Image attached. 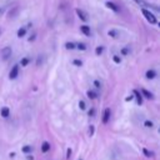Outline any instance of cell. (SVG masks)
I'll return each mask as SVG.
<instances>
[{
    "label": "cell",
    "mask_w": 160,
    "mask_h": 160,
    "mask_svg": "<svg viewBox=\"0 0 160 160\" xmlns=\"http://www.w3.org/2000/svg\"><path fill=\"white\" fill-rule=\"evenodd\" d=\"M141 11H142V15L146 18V20H148L150 24H156V18L154 16L152 12H150L148 9H142Z\"/></svg>",
    "instance_id": "obj_1"
},
{
    "label": "cell",
    "mask_w": 160,
    "mask_h": 160,
    "mask_svg": "<svg viewBox=\"0 0 160 160\" xmlns=\"http://www.w3.org/2000/svg\"><path fill=\"white\" fill-rule=\"evenodd\" d=\"M10 55H11V48L6 46V48H4L1 50V59L2 60H8L10 58Z\"/></svg>",
    "instance_id": "obj_2"
},
{
    "label": "cell",
    "mask_w": 160,
    "mask_h": 160,
    "mask_svg": "<svg viewBox=\"0 0 160 160\" xmlns=\"http://www.w3.org/2000/svg\"><path fill=\"white\" fill-rule=\"evenodd\" d=\"M18 74H19V65L16 64V65H14L12 66V69L10 70V74H9V78L12 80V79H15L16 76H18Z\"/></svg>",
    "instance_id": "obj_3"
},
{
    "label": "cell",
    "mask_w": 160,
    "mask_h": 160,
    "mask_svg": "<svg viewBox=\"0 0 160 160\" xmlns=\"http://www.w3.org/2000/svg\"><path fill=\"white\" fill-rule=\"evenodd\" d=\"M76 14H78V16L80 18V20H81V21H88V15H86V12H85L84 10L76 9Z\"/></svg>",
    "instance_id": "obj_4"
},
{
    "label": "cell",
    "mask_w": 160,
    "mask_h": 160,
    "mask_svg": "<svg viewBox=\"0 0 160 160\" xmlns=\"http://www.w3.org/2000/svg\"><path fill=\"white\" fill-rule=\"evenodd\" d=\"M110 114H111L110 109H105V110H104V114H102V122H104V124H106V122L109 121V119H110Z\"/></svg>",
    "instance_id": "obj_5"
},
{
    "label": "cell",
    "mask_w": 160,
    "mask_h": 160,
    "mask_svg": "<svg viewBox=\"0 0 160 160\" xmlns=\"http://www.w3.org/2000/svg\"><path fill=\"white\" fill-rule=\"evenodd\" d=\"M80 30H81V32H82L84 35H86V36H90V34H91L90 28H89V26H86V25H82V26L80 28Z\"/></svg>",
    "instance_id": "obj_6"
},
{
    "label": "cell",
    "mask_w": 160,
    "mask_h": 160,
    "mask_svg": "<svg viewBox=\"0 0 160 160\" xmlns=\"http://www.w3.org/2000/svg\"><path fill=\"white\" fill-rule=\"evenodd\" d=\"M145 76H146V79L152 80V79L156 76V72H155V70H148L146 74H145Z\"/></svg>",
    "instance_id": "obj_7"
},
{
    "label": "cell",
    "mask_w": 160,
    "mask_h": 160,
    "mask_svg": "<svg viewBox=\"0 0 160 160\" xmlns=\"http://www.w3.org/2000/svg\"><path fill=\"white\" fill-rule=\"evenodd\" d=\"M105 5H106V6L109 8V9H111L112 11H119V8H118V6H116V5L114 4V2H110V1H106V2H105Z\"/></svg>",
    "instance_id": "obj_8"
},
{
    "label": "cell",
    "mask_w": 160,
    "mask_h": 160,
    "mask_svg": "<svg viewBox=\"0 0 160 160\" xmlns=\"http://www.w3.org/2000/svg\"><path fill=\"white\" fill-rule=\"evenodd\" d=\"M134 95H135V98H136V102L140 105L141 102H142V98H141V95H140V92L138 91V90H134Z\"/></svg>",
    "instance_id": "obj_9"
},
{
    "label": "cell",
    "mask_w": 160,
    "mask_h": 160,
    "mask_svg": "<svg viewBox=\"0 0 160 160\" xmlns=\"http://www.w3.org/2000/svg\"><path fill=\"white\" fill-rule=\"evenodd\" d=\"M141 92H142V94H144V96H145V98H148V99H152V98H154V95H152L151 92H149L148 90H145V89H141Z\"/></svg>",
    "instance_id": "obj_10"
},
{
    "label": "cell",
    "mask_w": 160,
    "mask_h": 160,
    "mask_svg": "<svg viewBox=\"0 0 160 160\" xmlns=\"http://www.w3.org/2000/svg\"><path fill=\"white\" fill-rule=\"evenodd\" d=\"M1 115H2L4 118H8V116L10 115V110H9V108H2V109H1Z\"/></svg>",
    "instance_id": "obj_11"
},
{
    "label": "cell",
    "mask_w": 160,
    "mask_h": 160,
    "mask_svg": "<svg viewBox=\"0 0 160 160\" xmlns=\"http://www.w3.org/2000/svg\"><path fill=\"white\" fill-rule=\"evenodd\" d=\"M41 150H42V152H46V151H49V150H50V144L45 141V142L42 144V146H41Z\"/></svg>",
    "instance_id": "obj_12"
},
{
    "label": "cell",
    "mask_w": 160,
    "mask_h": 160,
    "mask_svg": "<svg viewBox=\"0 0 160 160\" xmlns=\"http://www.w3.org/2000/svg\"><path fill=\"white\" fill-rule=\"evenodd\" d=\"M65 48H66L68 50H72V49L76 48V44H74V42H66V44H65Z\"/></svg>",
    "instance_id": "obj_13"
},
{
    "label": "cell",
    "mask_w": 160,
    "mask_h": 160,
    "mask_svg": "<svg viewBox=\"0 0 160 160\" xmlns=\"http://www.w3.org/2000/svg\"><path fill=\"white\" fill-rule=\"evenodd\" d=\"M29 62H30V59H28V58H24V59H21V61H20V65H21V66H26Z\"/></svg>",
    "instance_id": "obj_14"
},
{
    "label": "cell",
    "mask_w": 160,
    "mask_h": 160,
    "mask_svg": "<svg viewBox=\"0 0 160 160\" xmlns=\"http://www.w3.org/2000/svg\"><path fill=\"white\" fill-rule=\"evenodd\" d=\"M88 96H89L90 99H95V98L98 96V94H96L95 91H92V90H89V91H88Z\"/></svg>",
    "instance_id": "obj_15"
},
{
    "label": "cell",
    "mask_w": 160,
    "mask_h": 160,
    "mask_svg": "<svg viewBox=\"0 0 160 160\" xmlns=\"http://www.w3.org/2000/svg\"><path fill=\"white\" fill-rule=\"evenodd\" d=\"M25 34H26V30H25L24 28H21V29L18 31V36H19V38H22Z\"/></svg>",
    "instance_id": "obj_16"
},
{
    "label": "cell",
    "mask_w": 160,
    "mask_h": 160,
    "mask_svg": "<svg viewBox=\"0 0 160 160\" xmlns=\"http://www.w3.org/2000/svg\"><path fill=\"white\" fill-rule=\"evenodd\" d=\"M76 46H78V49H79V50H85V49H86V45H85V44H82V42H79Z\"/></svg>",
    "instance_id": "obj_17"
},
{
    "label": "cell",
    "mask_w": 160,
    "mask_h": 160,
    "mask_svg": "<svg viewBox=\"0 0 160 160\" xmlns=\"http://www.w3.org/2000/svg\"><path fill=\"white\" fill-rule=\"evenodd\" d=\"M72 64H74V65H76V66H81V65H82V62H81L80 60H78V59H75V60L72 61Z\"/></svg>",
    "instance_id": "obj_18"
},
{
    "label": "cell",
    "mask_w": 160,
    "mask_h": 160,
    "mask_svg": "<svg viewBox=\"0 0 160 160\" xmlns=\"http://www.w3.org/2000/svg\"><path fill=\"white\" fill-rule=\"evenodd\" d=\"M95 52H96V55H100V54L102 52V48H101V46H98V48H96V51H95Z\"/></svg>",
    "instance_id": "obj_19"
},
{
    "label": "cell",
    "mask_w": 160,
    "mask_h": 160,
    "mask_svg": "<svg viewBox=\"0 0 160 160\" xmlns=\"http://www.w3.org/2000/svg\"><path fill=\"white\" fill-rule=\"evenodd\" d=\"M121 54H124V55H128V54H129V49H128V48H124V49L121 50Z\"/></svg>",
    "instance_id": "obj_20"
},
{
    "label": "cell",
    "mask_w": 160,
    "mask_h": 160,
    "mask_svg": "<svg viewBox=\"0 0 160 160\" xmlns=\"http://www.w3.org/2000/svg\"><path fill=\"white\" fill-rule=\"evenodd\" d=\"M114 61H115V62H116V64H119V62H120V61H121V60H120V58H119V56H118V55H115V56H114Z\"/></svg>",
    "instance_id": "obj_21"
},
{
    "label": "cell",
    "mask_w": 160,
    "mask_h": 160,
    "mask_svg": "<svg viewBox=\"0 0 160 160\" xmlns=\"http://www.w3.org/2000/svg\"><path fill=\"white\" fill-rule=\"evenodd\" d=\"M109 35H110V36H116V31H115V30H110V31H109Z\"/></svg>",
    "instance_id": "obj_22"
},
{
    "label": "cell",
    "mask_w": 160,
    "mask_h": 160,
    "mask_svg": "<svg viewBox=\"0 0 160 160\" xmlns=\"http://www.w3.org/2000/svg\"><path fill=\"white\" fill-rule=\"evenodd\" d=\"M144 152L146 154V156H152V155H154V152H152V151H150V152H149L148 150H144Z\"/></svg>",
    "instance_id": "obj_23"
},
{
    "label": "cell",
    "mask_w": 160,
    "mask_h": 160,
    "mask_svg": "<svg viewBox=\"0 0 160 160\" xmlns=\"http://www.w3.org/2000/svg\"><path fill=\"white\" fill-rule=\"evenodd\" d=\"M79 105H80V108H81V109H85V102H84V101H80V104H79Z\"/></svg>",
    "instance_id": "obj_24"
},
{
    "label": "cell",
    "mask_w": 160,
    "mask_h": 160,
    "mask_svg": "<svg viewBox=\"0 0 160 160\" xmlns=\"http://www.w3.org/2000/svg\"><path fill=\"white\" fill-rule=\"evenodd\" d=\"M94 84H95V86H96V88H100V82H99L98 80H95V81H94Z\"/></svg>",
    "instance_id": "obj_25"
},
{
    "label": "cell",
    "mask_w": 160,
    "mask_h": 160,
    "mask_svg": "<svg viewBox=\"0 0 160 160\" xmlns=\"http://www.w3.org/2000/svg\"><path fill=\"white\" fill-rule=\"evenodd\" d=\"M145 125H146V126H152V122H151V121H150V122H149V121H146V122H145Z\"/></svg>",
    "instance_id": "obj_26"
},
{
    "label": "cell",
    "mask_w": 160,
    "mask_h": 160,
    "mask_svg": "<svg viewBox=\"0 0 160 160\" xmlns=\"http://www.w3.org/2000/svg\"><path fill=\"white\" fill-rule=\"evenodd\" d=\"M22 150H24V151L26 152V151H30V148H29V146H25V148H24Z\"/></svg>",
    "instance_id": "obj_27"
},
{
    "label": "cell",
    "mask_w": 160,
    "mask_h": 160,
    "mask_svg": "<svg viewBox=\"0 0 160 160\" xmlns=\"http://www.w3.org/2000/svg\"><path fill=\"white\" fill-rule=\"evenodd\" d=\"M134 1H135V2H138V4H140V2H141V0H134Z\"/></svg>",
    "instance_id": "obj_28"
}]
</instances>
